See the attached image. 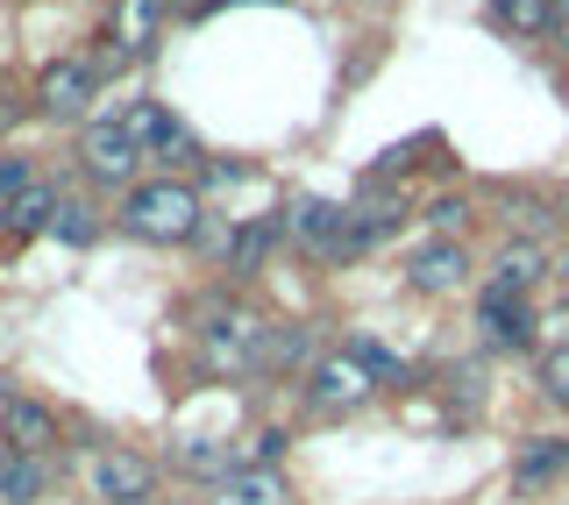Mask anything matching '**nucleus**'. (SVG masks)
Segmentation results:
<instances>
[{
  "label": "nucleus",
  "instance_id": "18",
  "mask_svg": "<svg viewBox=\"0 0 569 505\" xmlns=\"http://www.w3.org/2000/svg\"><path fill=\"white\" fill-rule=\"evenodd\" d=\"M562 463H569V442H533L527 456H520V471H512V477H520V484H541V477H556Z\"/></svg>",
  "mask_w": 569,
  "mask_h": 505
},
{
  "label": "nucleus",
  "instance_id": "11",
  "mask_svg": "<svg viewBox=\"0 0 569 505\" xmlns=\"http://www.w3.org/2000/svg\"><path fill=\"white\" fill-rule=\"evenodd\" d=\"M157 22H164V0H114V43L129 50H150V36H157Z\"/></svg>",
  "mask_w": 569,
  "mask_h": 505
},
{
  "label": "nucleus",
  "instance_id": "14",
  "mask_svg": "<svg viewBox=\"0 0 569 505\" xmlns=\"http://www.w3.org/2000/svg\"><path fill=\"white\" fill-rule=\"evenodd\" d=\"M0 498H8V505H36V498H43V463L22 456V448H0Z\"/></svg>",
  "mask_w": 569,
  "mask_h": 505
},
{
  "label": "nucleus",
  "instance_id": "22",
  "mask_svg": "<svg viewBox=\"0 0 569 505\" xmlns=\"http://www.w3.org/2000/svg\"><path fill=\"white\" fill-rule=\"evenodd\" d=\"M541 385H548V399H556V406H569V341L541 356Z\"/></svg>",
  "mask_w": 569,
  "mask_h": 505
},
{
  "label": "nucleus",
  "instance_id": "9",
  "mask_svg": "<svg viewBox=\"0 0 569 505\" xmlns=\"http://www.w3.org/2000/svg\"><path fill=\"white\" fill-rule=\"evenodd\" d=\"M0 420H8V448H22V456H36V463H43V448L58 442V420H50L36 399H8Z\"/></svg>",
  "mask_w": 569,
  "mask_h": 505
},
{
  "label": "nucleus",
  "instance_id": "17",
  "mask_svg": "<svg viewBox=\"0 0 569 505\" xmlns=\"http://www.w3.org/2000/svg\"><path fill=\"white\" fill-rule=\"evenodd\" d=\"M8 214H14V228H50L58 192H50V186H29V192H14V200H8Z\"/></svg>",
  "mask_w": 569,
  "mask_h": 505
},
{
  "label": "nucleus",
  "instance_id": "12",
  "mask_svg": "<svg viewBox=\"0 0 569 505\" xmlns=\"http://www.w3.org/2000/svg\"><path fill=\"white\" fill-rule=\"evenodd\" d=\"M541 249H533V242H506V249H498V264H491V293H512V299H520L527 293V285L533 278H541Z\"/></svg>",
  "mask_w": 569,
  "mask_h": 505
},
{
  "label": "nucleus",
  "instance_id": "10",
  "mask_svg": "<svg viewBox=\"0 0 569 505\" xmlns=\"http://www.w3.org/2000/svg\"><path fill=\"white\" fill-rule=\"evenodd\" d=\"M284 228H292L299 242H320V249H335L349 236V214L342 207H328V200H299L292 214H284Z\"/></svg>",
  "mask_w": 569,
  "mask_h": 505
},
{
  "label": "nucleus",
  "instance_id": "27",
  "mask_svg": "<svg viewBox=\"0 0 569 505\" xmlns=\"http://www.w3.org/2000/svg\"><path fill=\"white\" fill-rule=\"evenodd\" d=\"M136 505H157V498H136Z\"/></svg>",
  "mask_w": 569,
  "mask_h": 505
},
{
  "label": "nucleus",
  "instance_id": "24",
  "mask_svg": "<svg viewBox=\"0 0 569 505\" xmlns=\"http://www.w3.org/2000/svg\"><path fill=\"white\" fill-rule=\"evenodd\" d=\"M427 221H435V228H441V242H449L456 228L470 221V207H462V200H435V214H427Z\"/></svg>",
  "mask_w": 569,
  "mask_h": 505
},
{
  "label": "nucleus",
  "instance_id": "16",
  "mask_svg": "<svg viewBox=\"0 0 569 505\" xmlns=\"http://www.w3.org/2000/svg\"><path fill=\"white\" fill-rule=\"evenodd\" d=\"M491 14H498L512 36H541L548 22H556V0H491Z\"/></svg>",
  "mask_w": 569,
  "mask_h": 505
},
{
  "label": "nucleus",
  "instance_id": "7",
  "mask_svg": "<svg viewBox=\"0 0 569 505\" xmlns=\"http://www.w3.org/2000/svg\"><path fill=\"white\" fill-rule=\"evenodd\" d=\"M150 484H157V471L142 456H129V448H107V456L93 463V492L107 498V505H136V498H150Z\"/></svg>",
  "mask_w": 569,
  "mask_h": 505
},
{
  "label": "nucleus",
  "instance_id": "1",
  "mask_svg": "<svg viewBox=\"0 0 569 505\" xmlns=\"http://www.w3.org/2000/svg\"><path fill=\"white\" fill-rule=\"evenodd\" d=\"M121 221H129V236H142V242H192L200 236V192L178 186V178H157V186L129 192Z\"/></svg>",
  "mask_w": 569,
  "mask_h": 505
},
{
  "label": "nucleus",
  "instance_id": "26",
  "mask_svg": "<svg viewBox=\"0 0 569 505\" xmlns=\"http://www.w3.org/2000/svg\"><path fill=\"white\" fill-rule=\"evenodd\" d=\"M562 278H569V257H562Z\"/></svg>",
  "mask_w": 569,
  "mask_h": 505
},
{
  "label": "nucleus",
  "instance_id": "15",
  "mask_svg": "<svg viewBox=\"0 0 569 505\" xmlns=\"http://www.w3.org/2000/svg\"><path fill=\"white\" fill-rule=\"evenodd\" d=\"M485 328H491V341L520 349V341L533 335V320H527V306L512 299V293H485Z\"/></svg>",
  "mask_w": 569,
  "mask_h": 505
},
{
  "label": "nucleus",
  "instance_id": "3",
  "mask_svg": "<svg viewBox=\"0 0 569 505\" xmlns=\"http://www.w3.org/2000/svg\"><path fill=\"white\" fill-rule=\"evenodd\" d=\"M136 165H142V150L129 142L121 121H93V129H86V171H93L100 186H129Z\"/></svg>",
  "mask_w": 569,
  "mask_h": 505
},
{
  "label": "nucleus",
  "instance_id": "8",
  "mask_svg": "<svg viewBox=\"0 0 569 505\" xmlns=\"http://www.w3.org/2000/svg\"><path fill=\"white\" fill-rule=\"evenodd\" d=\"M406 278H413V293H456L462 278H470V257H462V242H427L413 264H406Z\"/></svg>",
  "mask_w": 569,
  "mask_h": 505
},
{
  "label": "nucleus",
  "instance_id": "28",
  "mask_svg": "<svg viewBox=\"0 0 569 505\" xmlns=\"http://www.w3.org/2000/svg\"><path fill=\"white\" fill-rule=\"evenodd\" d=\"M562 328H569V314H562Z\"/></svg>",
  "mask_w": 569,
  "mask_h": 505
},
{
  "label": "nucleus",
  "instance_id": "21",
  "mask_svg": "<svg viewBox=\"0 0 569 505\" xmlns=\"http://www.w3.org/2000/svg\"><path fill=\"white\" fill-rule=\"evenodd\" d=\"M263 249H271V228H242V236L228 242V264H236V270H257Z\"/></svg>",
  "mask_w": 569,
  "mask_h": 505
},
{
  "label": "nucleus",
  "instance_id": "25",
  "mask_svg": "<svg viewBox=\"0 0 569 505\" xmlns=\"http://www.w3.org/2000/svg\"><path fill=\"white\" fill-rule=\"evenodd\" d=\"M556 14H562V22H569V0H556Z\"/></svg>",
  "mask_w": 569,
  "mask_h": 505
},
{
  "label": "nucleus",
  "instance_id": "2",
  "mask_svg": "<svg viewBox=\"0 0 569 505\" xmlns=\"http://www.w3.org/2000/svg\"><path fill=\"white\" fill-rule=\"evenodd\" d=\"M370 385H378V377L356 364V349H349V356H320L313 377H307V392H313V406H320V413H349V406H363V399H370Z\"/></svg>",
  "mask_w": 569,
  "mask_h": 505
},
{
  "label": "nucleus",
  "instance_id": "6",
  "mask_svg": "<svg viewBox=\"0 0 569 505\" xmlns=\"http://www.w3.org/2000/svg\"><path fill=\"white\" fill-rule=\"evenodd\" d=\"M263 356V328L249 314H213V328H207V364L213 370H242V364H257Z\"/></svg>",
  "mask_w": 569,
  "mask_h": 505
},
{
  "label": "nucleus",
  "instance_id": "23",
  "mask_svg": "<svg viewBox=\"0 0 569 505\" xmlns=\"http://www.w3.org/2000/svg\"><path fill=\"white\" fill-rule=\"evenodd\" d=\"M356 364H363L370 377H406V370H399V356H385L378 341H356Z\"/></svg>",
  "mask_w": 569,
  "mask_h": 505
},
{
  "label": "nucleus",
  "instance_id": "13",
  "mask_svg": "<svg viewBox=\"0 0 569 505\" xmlns=\"http://www.w3.org/2000/svg\"><path fill=\"white\" fill-rule=\"evenodd\" d=\"M284 471H228L221 484V505H284Z\"/></svg>",
  "mask_w": 569,
  "mask_h": 505
},
{
  "label": "nucleus",
  "instance_id": "5",
  "mask_svg": "<svg viewBox=\"0 0 569 505\" xmlns=\"http://www.w3.org/2000/svg\"><path fill=\"white\" fill-rule=\"evenodd\" d=\"M36 100H43V115H50V121H79V115H86V100H93V65H79V58L50 65V71H43V86H36Z\"/></svg>",
  "mask_w": 569,
  "mask_h": 505
},
{
  "label": "nucleus",
  "instance_id": "4",
  "mask_svg": "<svg viewBox=\"0 0 569 505\" xmlns=\"http://www.w3.org/2000/svg\"><path fill=\"white\" fill-rule=\"evenodd\" d=\"M121 129H129V142H136L142 157H192V136L178 129L157 100H136L129 115H121Z\"/></svg>",
  "mask_w": 569,
  "mask_h": 505
},
{
  "label": "nucleus",
  "instance_id": "20",
  "mask_svg": "<svg viewBox=\"0 0 569 505\" xmlns=\"http://www.w3.org/2000/svg\"><path fill=\"white\" fill-rule=\"evenodd\" d=\"M299 356H307V328H284V335H263V356H257V364L284 370V364H299Z\"/></svg>",
  "mask_w": 569,
  "mask_h": 505
},
{
  "label": "nucleus",
  "instance_id": "19",
  "mask_svg": "<svg viewBox=\"0 0 569 505\" xmlns=\"http://www.w3.org/2000/svg\"><path fill=\"white\" fill-rule=\"evenodd\" d=\"M50 236H64V242H93V214H86L79 200H58V214H50Z\"/></svg>",
  "mask_w": 569,
  "mask_h": 505
}]
</instances>
